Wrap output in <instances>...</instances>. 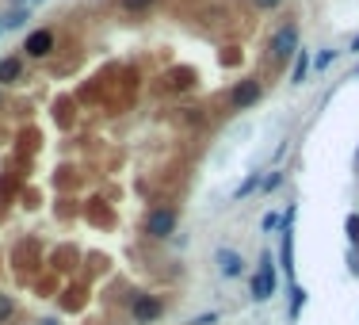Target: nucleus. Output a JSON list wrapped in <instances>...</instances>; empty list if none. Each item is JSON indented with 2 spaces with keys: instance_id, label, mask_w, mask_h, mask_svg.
<instances>
[{
  "instance_id": "obj_2",
  "label": "nucleus",
  "mask_w": 359,
  "mask_h": 325,
  "mask_svg": "<svg viewBox=\"0 0 359 325\" xmlns=\"http://www.w3.org/2000/svg\"><path fill=\"white\" fill-rule=\"evenodd\" d=\"M146 234L157 237V242H164V237L176 234V215H172L168 207H153L146 215Z\"/></svg>"
},
{
  "instance_id": "obj_12",
  "label": "nucleus",
  "mask_w": 359,
  "mask_h": 325,
  "mask_svg": "<svg viewBox=\"0 0 359 325\" xmlns=\"http://www.w3.org/2000/svg\"><path fill=\"white\" fill-rule=\"evenodd\" d=\"M12 317H16V302H12V295H0V325H8Z\"/></svg>"
},
{
  "instance_id": "obj_3",
  "label": "nucleus",
  "mask_w": 359,
  "mask_h": 325,
  "mask_svg": "<svg viewBox=\"0 0 359 325\" xmlns=\"http://www.w3.org/2000/svg\"><path fill=\"white\" fill-rule=\"evenodd\" d=\"M294 54H298V27L287 23V27H279L275 39H271V58L287 61V58H294Z\"/></svg>"
},
{
  "instance_id": "obj_15",
  "label": "nucleus",
  "mask_w": 359,
  "mask_h": 325,
  "mask_svg": "<svg viewBox=\"0 0 359 325\" xmlns=\"http://www.w3.org/2000/svg\"><path fill=\"white\" fill-rule=\"evenodd\" d=\"M279 184H283V173H268V176L260 180V188H264V192H275Z\"/></svg>"
},
{
  "instance_id": "obj_17",
  "label": "nucleus",
  "mask_w": 359,
  "mask_h": 325,
  "mask_svg": "<svg viewBox=\"0 0 359 325\" xmlns=\"http://www.w3.org/2000/svg\"><path fill=\"white\" fill-rule=\"evenodd\" d=\"M119 4H123L126 12H146L149 4H153V0H119Z\"/></svg>"
},
{
  "instance_id": "obj_9",
  "label": "nucleus",
  "mask_w": 359,
  "mask_h": 325,
  "mask_svg": "<svg viewBox=\"0 0 359 325\" xmlns=\"http://www.w3.org/2000/svg\"><path fill=\"white\" fill-rule=\"evenodd\" d=\"M306 77H310V54L298 50V54H294V73H291V81H294V84H302Z\"/></svg>"
},
{
  "instance_id": "obj_21",
  "label": "nucleus",
  "mask_w": 359,
  "mask_h": 325,
  "mask_svg": "<svg viewBox=\"0 0 359 325\" xmlns=\"http://www.w3.org/2000/svg\"><path fill=\"white\" fill-rule=\"evenodd\" d=\"M23 4H39V0H23Z\"/></svg>"
},
{
  "instance_id": "obj_14",
  "label": "nucleus",
  "mask_w": 359,
  "mask_h": 325,
  "mask_svg": "<svg viewBox=\"0 0 359 325\" xmlns=\"http://www.w3.org/2000/svg\"><path fill=\"white\" fill-rule=\"evenodd\" d=\"M344 230H348L351 245H359V215H348V218H344Z\"/></svg>"
},
{
  "instance_id": "obj_23",
  "label": "nucleus",
  "mask_w": 359,
  "mask_h": 325,
  "mask_svg": "<svg viewBox=\"0 0 359 325\" xmlns=\"http://www.w3.org/2000/svg\"><path fill=\"white\" fill-rule=\"evenodd\" d=\"M268 4H279V0H268Z\"/></svg>"
},
{
  "instance_id": "obj_25",
  "label": "nucleus",
  "mask_w": 359,
  "mask_h": 325,
  "mask_svg": "<svg viewBox=\"0 0 359 325\" xmlns=\"http://www.w3.org/2000/svg\"><path fill=\"white\" fill-rule=\"evenodd\" d=\"M356 77H359V69H356Z\"/></svg>"
},
{
  "instance_id": "obj_13",
  "label": "nucleus",
  "mask_w": 359,
  "mask_h": 325,
  "mask_svg": "<svg viewBox=\"0 0 359 325\" xmlns=\"http://www.w3.org/2000/svg\"><path fill=\"white\" fill-rule=\"evenodd\" d=\"M306 306V291L302 287H291V317H298V310Z\"/></svg>"
},
{
  "instance_id": "obj_11",
  "label": "nucleus",
  "mask_w": 359,
  "mask_h": 325,
  "mask_svg": "<svg viewBox=\"0 0 359 325\" xmlns=\"http://www.w3.org/2000/svg\"><path fill=\"white\" fill-rule=\"evenodd\" d=\"M260 180H264V176H260V173H249V180H245V184H241V188H237V192H233V195H237V199H245V195H253V192H256V188H260Z\"/></svg>"
},
{
  "instance_id": "obj_22",
  "label": "nucleus",
  "mask_w": 359,
  "mask_h": 325,
  "mask_svg": "<svg viewBox=\"0 0 359 325\" xmlns=\"http://www.w3.org/2000/svg\"><path fill=\"white\" fill-rule=\"evenodd\" d=\"M0 104H4V92H0Z\"/></svg>"
},
{
  "instance_id": "obj_4",
  "label": "nucleus",
  "mask_w": 359,
  "mask_h": 325,
  "mask_svg": "<svg viewBox=\"0 0 359 325\" xmlns=\"http://www.w3.org/2000/svg\"><path fill=\"white\" fill-rule=\"evenodd\" d=\"M260 96H264V88H260V81H253V77H245V81L233 88V96H229V104H233L237 111H249V108H256L260 104Z\"/></svg>"
},
{
  "instance_id": "obj_20",
  "label": "nucleus",
  "mask_w": 359,
  "mask_h": 325,
  "mask_svg": "<svg viewBox=\"0 0 359 325\" xmlns=\"http://www.w3.org/2000/svg\"><path fill=\"white\" fill-rule=\"evenodd\" d=\"M351 54H359V35H356V39H351Z\"/></svg>"
},
{
  "instance_id": "obj_5",
  "label": "nucleus",
  "mask_w": 359,
  "mask_h": 325,
  "mask_svg": "<svg viewBox=\"0 0 359 325\" xmlns=\"http://www.w3.org/2000/svg\"><path fill=\"white\" fill-rule=\"evenodd\" d=\"M130 314H134V322H138V325L157 322V317L164 314V299H157V295H138L134 306H130Z\"/></svg>"
},
{
  "instance_id": "obj_8",
  "label": "nucleus",
  "mask_w": 359,
  "mask_h": 325,
  "mask_svg": "<svg viewBox=\"0 0 359 325\" xmlns=\"http://www.w3.org/2000/svg\"><path fill=\"white\" fill-rule=\"evenodd\" d=\"M23 77V58H0V84H19Z\"/></svg>"
},
{
  "instance_id": "obj_6",
  "label": "nucleus",
  "mask_w": 359,
  "mask_h": 325,
  "mask_svg": "<svg viewBox=\"0 0 359 325\" xmlns=\"http://www.w3.org/2000/svg\"><path fill=\"white\" fill-rule=\"evenodd\" d=\"M214 264H218V272L229 275V279H237V275L245 272V260H241V253H237V249H226V245L214 253Z\"/></svg>"
},
{
  "instance_id": "obj_18",
  "label": "nucleus",
  "mask_w": 359,
  "mask_h": 325,
  "mask_svg": "<svg viewBox=\"0 0 359 325\" xmlns=\"http://www.w3.org/2000/svg\"><path fill=\"white\" fill-rule=\"evenodd\" d=\"M333 61H336V50H325V54H318V69L333 66Z\"/></svg>"
},
{
  "instance_id": "obj_16",
  "label": "nucleus",
  "mask_w": 359,
  "mask_h": 325,
  "mask_svg": "<svg viewBox=\"0 0 359 325\" xmlns=\"http://www.w3.org/2000/svg\"><path fill=\"white\" fill-rule=\"evenodd\" d=\"M279 226H283V215H275V210H268V215H264V230H279Z\"/></svg>"
},
{
  "instance_id": "obj_10",
  "label": "nucleus",
  "mask_w": 359,
  "mask_h": 325,
  "mask_svg": "<svg viewBox=\"0 0 359 325\" xmlns=\"http://www.w3.org/2000/svg\"><path fill=\"white\" fill-rule=\"evenodd\" d=\"M27 23V8H16V12H8V16L0 19V27L4 31H12V27H23Z\"/></svg>"
},
{
  "instance_id": "obj_1",
  "label": "nucleus",
  "mask_w": 359,
  "mask_h": 325,
  "mask_svg": "<svg viewBox=\"0 0 359 325\" xmlns=\"http://www.w3.org/2000/svg\"><path fill=\"white\" fill-rule=\"evenodd\" d=\"M275 287H279L275 260H271V253H264V257H260V268H256V275H253V284H249V291H253L256 302H268L271 295H275Z\"/></svg>"
},
{
  "instance_id": "obj_7",
  "label": "nucleus",
  "mask_w": 359,
  "mask_h": 325,
  "mask_svg": "<svg viewBox=\"0 0 359 325\" xmlns=\"http://www.w3.org/2000/svg\"><path fill=\"white\" fill-rule=\"evenodd\" d=\"M23 50L31 54V58H46V54L54 50V31H46V27H42V31H31L23 42Z\"/></svg>"
},
{
  "instance_id": "obj_24",
  "label": "nucleus",
  "mask_w": 359,
  "mask_h": 325,
  "mask_svg": "<svg viewBox=\"0 0 359 325\" xmlns=\"http://www.w3.org/2000/svg\"><path fill=\"white\" fill-rule=\"evenodd\" d=\"M0 35H4V27H0Z\"/></svg>"
},
{
  "instance_id": "obj_19",
  "label": "nucleus",
  "mask_w": 359,
  "mask_h": 325,
  "mask_svg": "<svg viewBox=\"0 0 359 325\" xmlns=\"http://www.w3.org/2000/svg\"><path fill=\"white\" fill-rule=\"evenodd\" d=\"M348 264H351V272L359 275V249H351V253H348Z\"/></svg>"
}]
</instances>
